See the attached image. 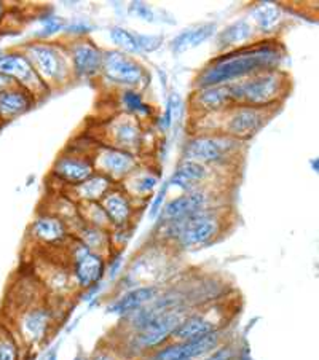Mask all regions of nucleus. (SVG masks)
Segmentation results:
<instances>
[{"mask_svg": "<svg viewBox=\"0 0 319 360\" xmlns=\"http://www.w3.org/2000/svg\"><path fill=\"white\" fill-rule=\"evenodd\" d=\"M280 59V53L273 48H258V50L244 51L242 55L220 59L203 72L198 85L201 88L220 86L228 82H234L239 77L254 74L262 69L272 68Z\"/></svg>", "mask_w": 319, "mask_h": 360, "instance_id": "nucleus-1", "label": "nucleus"}, {"mask_svg": "<svg viewBox=\"0 0 319 360\" xmlns=\"http://www.w3.org/2000/svg\"><path fill=\"white\" fill-rule=\"evenodd\" d=\"M282 77L278 72H262L254 79L230 85L232 101L244 102L248 107L261 109L272 104L282 93Z\"/></svg>", "mask_w": 319, "mask_h": 360, "instance_id": "nucleus-2", "label": "nucleus"}, {"mask_svg": "<svg viewBox=\"0 0 319 360\" xmlns=\"http://www.w3.org/2000/svg\"><path fill=\"white\" fill-rule=\"evenodd\" d=\"M185 316H187L185 308H176L150 321L146 327L132 333L131 349L136 352H154L160 349L161 346L170 343L173 332Z\"/></svg>", "mask_w": 319, "mask_h": 360, "instance_id": "nucleus-3", "label": "nucleus"}, {"mask_svg": "<svg viewBox=\"0 0 319 360\" xmlns=\"http://www.w3.org/2000/svg\"><path fill=\"white\" fill-rule=\"evenodd\" d=\"M219 233L218 219L198 212L187 219L171 221L170 235L177 239L180 248L196 249L209 244Z\"/></svg>", "mask_w": 319, "mask_h": 360, "instance_id": "nucleus-4", "label": "nucleus"}, {"mask_svg": "<svg viewBox=\"0 0 319 360\" xmlns=\"http://www.w3.org/2000/svg\"><path fill=\"white\" fill-rule=\"evenodd\" d=\"M222 345V330H214L192 341H170L160 349L150 352L149 360H200Z\"/></svg>", "mask_w": 319, "mask_h": 360, "instance_id": "nucleus-5", "label": "nucleus"}, {"mask_svg": "<svg viewBox=\"0 0 319 360\" xmlns=\"http://www.w3.org/2000/svg\"><path fill=\"white\" fill-rule=\"evenodd\" d=\"M102 70L112 82L122 85H139L144 80V69L120 51H109L102 58Z\"/></svg>", "mask_w": 319, "mask_h": 360, "instance_id": "nucleus-6", "label": "nucleus"}, {"mask_svg": "<svg viewBox=\"0 0 319 360\" xmlns=\"http://www.w3.org/2000/svg\"><path fill=\"white\" fill-rule=\"evenodd\" d=\"M230 148V142L219 137H196L185 146V158L195 163H215Z\"/></svg>", "mask_w": 319, "mask_h": 360, "instance_id": "nucleus-7", "label": "nucleus"}, {"mask_svg": "<svg viewBox=\"0 0 319 360\" xmlns=\"http://www.w3.org/2000/svg\"><path fill=\"white\" fill-rule=\"evenodd\" d=\"M106 265L101 255L96 254L93 250L83 249L82 254L77 255L75 265H74V276L77 284L82 289H92V287L98 285L102 276H104Z\"/></svg>", "mask_w": 319, "mask_h": 360, "instance_id": "nucleus-8", "label": "nucleus"}, {"mask_svg": "<svg viewBox=\"0 0 319 360\" xmlns=\"http://www.w3.org/2000/svg\"><path fill=\"white\" fill-rule=\"evenodd\" d=\"M267 122V117L261 109L256 107H242L237 112H233L227 123L228 134L238 139H249Z\"/></svg>", "mask_w": 319, "mask_h": 360, "instance_id": "nucleus-9", "label": "nucleus"}, {"mask_svg": "<svg viewBox=\"0 0 319 360\" xmlns=\"http://www.w3.org/2000/svg\"><path fill=\"white\" fill-rule=\"evenodd\" d=\"M158 295H160L158 287L155 285L137 287V289L125 292L122 297L117 298L112 304L107 306V311L112 314L126 317L132 313H136L137 309L144 308V306L149 304L150 302H154Z\"/></svg>", "mask_w": 319, "mask_h": 360, "instance_id": "nucleus-10", "label": "nucleus"}, {"mask_svg": "<svg viewBox=\"0 0 319 360\" xmlns=\"http://www.w3.org/2000/svg\"><path fill=\"white\" fill-rule=\"evenodd\" d=\"M27 53L29 58L32 59L35 69H37L42 75L48 77V79H59V77L63 75L64 64L55 48L45 45H32L27 48Z\"/></svg>", "mask_w": 319, "mask_h": 360, "instance_id": "nucleus-11", "label": "nucleus"}, {"mask_svg": "<svg viewBox=\"0 0 319 360\" xmlns=\"http://www.w3.org/2000/svg\"><path fill=\"white\" fill-rule=\"evenodd\" d=\"M218 330V326L203 314H187L180 321L176 330L173 332L171 341H192L198 340L211 332Z\"/></svg>", "mask_w": 319, "mask_h": 360, "instance_id": "nucleus-12", "label": "nucleus"}, {"mask_svg": "<svg viewBox=\"0 0 319 360\" xmlns=\"http://www.w3.org/2000/svg\"><path fill=\"white\" fill-rule=\"evenodd\" d=\"M0 74L24 85L37 83V74L31 63L21 55H0Z\"/></svg>", "mask_w": 319, "mask_h": 360, "instance_id": "nucleus-13", "label": "nucleus"}, {"mask_svg": "<svg viewBox=\"0 0 319 360\" xmlns=\"http://www.w3.org/2000/svg\"><path fill=\"white\" fill-rule=\"evenodd\" d=\"M204 204H206V196H204V193H189L185 196L176 198L170 204H166L165 215L171 221L187 219L190 215L201 212V207Z\"/></svg>", "mask_w": 319, "mask_h": 360, "instance_id": "nucleus-14", "label": "nucleus"}, {"mask_svg": "<svg viewBox=\"0 0 319 360\" xmlns=\"http://www.w3.org/2000/svg\"><path fill=\"white\" fill-rule=\"evenodd\" d=\"M72 56H74L77 74L82 77L94 75L102 65V55L99 50L89 44L75 45L72 50Z\"/></svg>", "mask_w": 319, "mask_h": 360, "instance_id": "nucleus-15", "label": "nucleus"}, {"mask_svg": "<svg viewBox=\"0 0 319 360\" xmlns=\"http://www.w3.org/2000/svg\"><path fill=\"white\" fill-rule=\"evenodd\" d=\"M215 32V24H201V26H195L190 29H185L182 34H179L176 39L171 41V50L173 53H184L190 50V48H195L201 45L204 40H208L211 35Z\"/></svg>", "mask_w": 319, "mask_h": 360, "instance_id": "nucleus-16", "label": "nucleus"}, {"mask_svg": "<svg viewBox=\"0 0 319 360\" xmlns=\"http://www.w3.org/2000/svg\"><path fill=\"white\" fill-rule=\"evenodd\" d=\"M51 314L45 308H35L27 311L23 319V332L29 340L42 341L50 328Z\"/></svg>", "mask_w": 319, "mask_h": 360, "instance_id": "nucleus-17", "label": "nucleus"}, {"mask_svg": "<svg viewBox=\"0 0 319 360\" xmlns=\"http://www.w3.org/2000/svg\"><path fill=\"white\" fill-rule=\"evenodd\" d=\"M55 174L63 180H68L72 184H83L92 177L93 169L87 161L75 158H63L55 166Z\"/></svg>", "mask_w": 319, "mask_h": 360, "instance_id": "nucleus-18", "label": "nucleus"}, {"mask_svg": "<svg viewBox=\"0 0 319 360\" xmlns=\"http://www.w3.org/2000/svg\"><path fill=\"white\" fill-rule=\"evenodd\" d=\"M29 105H31V101L26 93L13 91V89L0 93V118L2 120H11L21 115L29 109Z\"/></svg>", "mask_w": 319, "mask_h": 360, "instance_id": "nucleus-19", "label": "nucleus"}, {"mask_svg": "<svg viewBox=\"0 0 319 360\" xmlns=\"http://www.w3.org/2000/svg\"><path fill=\"white\" fill-rule=\"evenodd\" d=\"M204 177H206V167L200 163H195V161L187 160L177 166L176 172L173 174L168 184L176 185V187L180 188H190L192 185L200 182Z\"/></svg>", "mask_w": 319, "mask_h": 360, "instance_id": "nucleus-20", "label": "nucleus"}, {"mask_svg": "<svg viewBox=\"0 0 319 360\" xmlns=\"http://www.w3.org/2000/svg\"><path fill=\"white\" fill-rule=\"evenodd\" d=\"M32 231L35 238L42 239L45 243H58L65 235V228L58 219L42 217L34 221Z\"/></svg>", "mask_w": 319, "mask_h": 360, "instance_id": "nucleus-21", "label": "nucleus"}, {"mask_svg": "<svg viewBox=\"0 0 319 360\" xmlns=\"http://www.w3.org/2000/svg\"><path fill=\"white\" fill-rule=\"evenodd\" d=\"M198 101L206 107L208 110H219L225 107L228 102H232V94L228 85L203 88V91L198 96Z\"/></svg>", "mask_w": 319, "mask_h": 360, "instance_id": "nucleus-22", "label": "nucleus"}, {"mask_svg": "<svg viewBox=\"0 0 319 360\" xmlns=\"http://www.w3.org/2000/svg\"><path fill=\"white\" fill-rule=\"evenodd\" d=\"M104 212L109 215V219L115 225H125L130 219L131 209H130L128 201H126L122 195L113 193V195L106 196Z\"/></svg>", "mask_w": 319, "mask_h": 360, "instance_id": "nucleus-23", "label": "nucleus"}, {"mask_svg": "<svg viewBox=\"0 0 319 360\" xmlns=\"http://www.w3.org/2000/svg\"><path fill=\"white\" fill-rule=\"evenodd\" d=\"M102 165H104V167L109 172L125 174L135 166V160H132L130 153L120 152V150H109L102 157Z\"/></svg>", "mask_w": 319, "mask_h": 360, "instance_id": "nucleus-24", "label": "nucleus"}, {"mask_svg": "<svg viewBox=\"0 0 319 360\" xmlns=\"http://www.w3.org/2000/svg\"><path fill=\"white\" fill-rule=\"evenodd\" d=\"M111 39L113 44L122 48V50L128 53H141L139 39H137L136 32L126 31L122 27H112L111 29Z\"/></svg>", "mask_w": 319, "mask_h": 360, "instance_id": "nucleus-25", "label": "nucleus"}, {"mask_svg": "<svg viewBox=\"0 0 319 360\" xmlns=\"http://www.w3.org/2000/svg\"><path fill=\"white\" fill-rule=\"evenodd\" d=\"M252 29L246 21H238L234 22L233 26L227 27L224 32L220 34V44L222 45H233L239 44V41H244L251 37Z\"/></svg>", "mask_w": 319, "mask_h": 360, "instance_id": "nucleus-26", "label": "nucleus"}, {"mask_svg": "<svg viewBox=\"0 0 319 360\" xmlns=\"http://www.w3.org/2000/svg\"><path fill=\"white\" fill-rule=\"evenodd\" d=\"M109 188V180L106 177H89L80 185V195L88 200H98L102 195H106Z\"/></svg>", "mask_w": 319, "mask_h": 360, "instance_id": "nucleus-27", "label": "nucleus"}, {"mask_svg": "<svg viewBox=\"0 0 319 360\" xmlns=\"http://www.w3.org/2000/svg\"><path fill=\"white\" fill-rule=\"evenodd\" d=\"M254 15L258 27L263 29V31H270V29L276 26L280 21V10L272 4L261 5V7L254 11Z\"/></svg>", "mask_w": 319, "mask_h": 360, "instance_id": "nucleus-28", "label": "nucleus"}, {"mask_svg": "<svg viewBox=\"0 0 319 360\" xmlns=\"http://www.w3.org/2000/svg\"><path fill=\"white\" fill-rule=\"evenodd\" d=\"M0 360H20V346L8 330L0 327Z\"/></svg>", "mask_w": 319, "mask_h": 360, "instance_id": "nucleus-29", "label": "nucleus"}, {"mask_svg": "<svg viewBox=\"0 0 319 360\" xmlns=\"http://www.w3.org/2000/svg\"><path fill=\"white\" fill-rule=\"evenodd\" d=\"M239 349L234 345H224L222 343L214 351H211L208 356L201 357L200 360H237Z\"/></svg>", "mask_w": 319, "mask_h": 360, "instance_id": "nucleus-30", "label": "nucleus"}, {"mask_svg": "<svg viewBox=\"0 0 319 360\" xmlns=\"http://www.w3.org/2000/svg\"><path fill=\"white\" fill-rule=\"evenodd\" d=\"M123 104L126 109L136 113H141V115H147L149 113V105L142 101V96L135 91H126L123 94Z\"/></svg>", "mask_w": 319, "mask_h": 360, "instance_id": "nucleus-31", "label": "nucleus"}, {"mask_svg": "<svg viewBox=\"0 0 319 360\" xmlns=\"http://www.w3.org/2000/svg\"><path fill=\"white\" fill-rule=\"evenodd\" d=\"M137 39H139V46L141 51H155L161 46V41L163 39L160 35H141L137 34Z\"/></svg>", "mask_w": 319, "mask_h": 360, "instance_id": "nucleus-32", "label": "nucleus"}, {"mask_svg": "<svg viewBox=\"0 0 319 360\" xmlns=\"http://www.w3.org/2000/svg\"><path fill=\"white\" fill-rule=\"evenodd\" d=\"M42 22H44V29H42L40 35L55 34V32L59 31V29H63V26H64V21L61 20V18H58V16H50V18H46V20L42 21Z\"/></svg>", "mask_w": 319, "mask_h": 360, "instance_id": "nucleus-33", "label": "nucleus"}, {"mask_svg": "<svg viewBox=\"0 0 319 360\" xmlns=\"http://www.w3.org/2000/svg\"><path fill=\"white\" fill-rule=\"evenodd\" d=\"M131 11L135 13L136 16L142 18V20H146L149 22H154L155 21V16H154V11L150 10L146 4H139V2H135L131 7Z\"/></svg>", "mask_w": 319, "mask_h": 360, "instance_id": "nucleus-34", "label": "nucleus"}, {"mask_svg": "<svg viewBox=\"0 0 319 360\" xmlns=\"http://www.w3.org/2000/svg\"><path fill=\"white\" fill-rule=\"evenodd\" d=\"M155 185H156V177H152V176L142 177L139 180V185H137V190L142 191V193H147V191L154 190Z\"/></svg>", "mask_w": 319, "mask_h": 360, "instance_id": "nucleus-35", "label": "nucleus"}, {"mask_svg": "<svg viewBox=\"0 0 319 360\" xmlns=\"http://www.w3.org/2000/svg\"><path fill=\"white\" fill-rule=\"evenodd\" d=\"M166 190H168V182H166V185H163V187H161L158 196H156V200L154 201V204H152V211H150V217H155L156 212H158L161 202H163V198H165Z\"/></svg>", "mask_w": 319, "mask_h": 360, "instance_id": "nucleus-36", "label": "nucleus"}, {"mask_svg": "<svg viewBox=\"0 0 319 360\" xmlns=\"http://www.w3.org/2000/svg\"><path fill=\"white\" fill-rule=\"evenodd\" d=\"M11 85H13V80L8 79V77H5V75L0 74V93L7 91V89H10Z\"/></svg>", "mask_w": 319, "mask_h": 360, "instance_id": "nucleus-37", "label": "nucleus"}, {"mask_svg": "<svg viewBox=\"0 0 319 360\" xmlns=\"http://www.w3.org/2000/svg\"><path fill=\"white\" fill-rule=\"evenodd\" d=\"M88 360H113V357L106 352H101V354H96L93 357H88Z\"/></svg>", "mask_w": 319, "mask_h": 360, "instance_id": "nucleus-38", "label": "nucleus"}, {"mask_svg": "<svg viewBox=\"0 0 319 360\" xmlns=\"http://www.w3.org/2000/svg\"><path fill=\"white\" fill-rule=\"evenodd\" d=\"M237 360H254V359H252V356H251L248 349H239Z\"/></svg>", "mask_w": 319, "mask_h": 360, "instance_id": "nucleus-39", "label": "nucleus"}, {"mask_svg": "<svg viewBox=\"0 0 319 360\" xmlns=\"http://www.w3.org/2000/svg\"><path fill=\"white\" fill-rule=\"evenodd\" d=\"M48 360H58V357H56V352H51L50 356H48Z\"/></svg>", "mask_w": 319, "mask_h": 360, "instance_id": "nucleus-40", "label": "nucleus"}, {"mask_svg": "<svg viewBox=\"0 0 319 360\" xmlns=\"http://www.w3.org/2000/svg\"><path fill=\"white\" fill-rule=\"evenodd\" d=\"M74 360H88V357H82V356H78V357H75Z\"/></svg>", "mask_w": 319, "mask_h": 360, "instance_id": "nucleus-41", "label": "nucleus"}, {"mask_svg": "<svg viewBox=\"0 0 319 360\" xmlns=\"http://www.w3.org/2000/svg\"><path fill=\"white\" fill-rule=\"evenodd\" d=\"M4 15V8H2V4H0V18H2Z\"/></svg>", "mask_w": 319, "mask_h": 360, "instance_id": "nucleus-42", "label": "nucleus"}]
</instances>
